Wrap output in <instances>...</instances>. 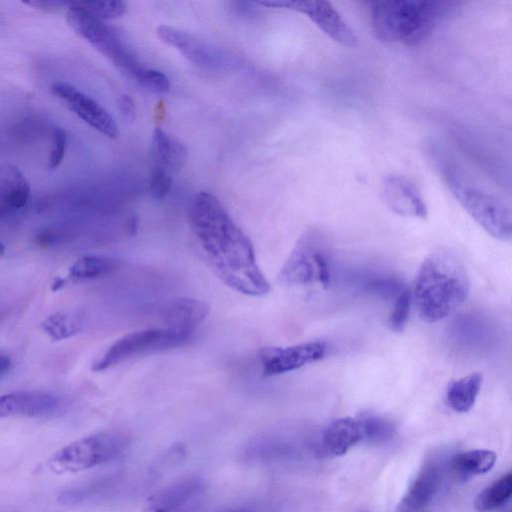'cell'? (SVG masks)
<instances>
[{
	"instance_id": "cell-34",
	"label": "cell",
	"mask_w": 512,
	"mask_h": 512,
	"mask_svg": "<svg viewBox=\"0 0 512 512\" xmlns=\"http://www.w3.org/2000/svg\"><path fill=\"white\" fill-rule=\"evenodd\" d=\"M119 109L126 120L129 122L135 120L137 114L136 105L129 95L124 94L119 98Z\"/></svg>"
},
{
	"instance_id": "cell-30",
	"label": "cell",
	"mask_w": 512,
	"mask_h": 512,
	"mask_svg": "<svg viewBox=\"0 0 512 512\" xmlns=\"http://www.w3.org/2000/svg\"><path fill=\"white\" fill-rule=\"evenodd\" d=\"M80 4L101 20L114 19L126 12V3L118 0L84 1L80 2Z\"/></svg>"
},
{
	"instance_id": "cell-17",
	"label": "cell",
	"mask_w": 512,
	"mask_h": 512,
	"mask_svg": "<svg viewBox=\"0 0 512 512\" xmlns=\"http://www.w3.org/2000/svg\"><path fill=\"white\" fill-rule=\"evenodd\" d=\"M151 155L155 163L154 168L172 175L183 167L187 159V148L177 138L156 127L151 137Z\"/></svg>"
},
{
	"instance_id": "cell-9",
	"label": "cell",
	"mask_w": 512,
	"mask_h": 512,
	"mask_svg": "<svg viewBox=\"0 0 512 512\" xmlns=\"http://www.w3.org/2000/svg\"><path fill=\"white\" fill-rule=\"evenodd\" d=\"M259 4L301 12L332 40L354 47L358 38L353 29L328 1H266Z\"/></svg>"
},
{
	"instance_id": "cell-28",
	"label": "cell",
	"mask_w": 512,
	"mask_h": 512,
	"mask_svg": "<svg viewBox=\"0 0 512 512\" xmlns=\"http://www.w3.org/2000/svg\"><path fill=\"white\" fill-rule=\"evenodd\" d=\"M136 81L153 94H165L170 89L168 77L155 69L141 68L134 76Z\"/></svg>"
},
{
	"instance_id": "cell-29",
	"label": "cell",
	"mask_w": 512,
	"mask_h": 512,
	"mask_svg": "<svg viewBox=\"0 0 512 512\" xmlns=\"http://www.w3.org/2000/svg\"><path fill=\"white\" fill-rule=\"evenodd\" d=\"M112 481V479H107L86 487L68 489L59 495V501L64 504L81 503L105 489H110Z\"/></svg>"
},
{
	"instance_id": "cell-36",
	"label": "cell",
	"mask_w": 512,
	"mask_h": 512,
	"mask_svg": "<svg viewBox=\"0 0 512 512\" xmlns=\"http://www.w3.org/2000/svg\"><path fill=\"white\" fill-rule=\"evenodd\" d=\"M11 367L10 357L0 350V376L9 371Z\"/></svg>"
},
{
	"instance_id": "cell-31",
	"label": "cell",
	"mask_w": 512,
	"mask_h": 512,
	"mask_svg": "<svg viewBox=\"0 0 512 512\" xmlns=\"http://www.w3.org/2000/svg\"><path fill=\"white\" fill-rule=\"evenodd\" d=\"M172 175L168 172L153 168L150 181H149V193L155 200L164 199L172 187Z\"/></svg>"
},
{
	"instance_id": "cell-23",
	"label": "cell",
	"mask_w": 512,
	"mask_h": 512,
	"mask_svg": "<svg viewBox=\"0 0 512 512\" xmlns=\"http://www.w3.org/2000/svg\"><path fill=\"white\" fill-rule=\"evenodd\" d=\"M496 459L497 455L493 451L474 449L456 454L451 461V467L459 476L470 477L487 473Z\"/></svg>"
},
{
	"instance_id": "cell-16",
	"label": "cell",
	"mask_w": 512,
	"mask_h": 512,
	"mask_svg": "<svg viewBox=\"0 0 512 512\" xmlns=\"http://www.w3.org/2000/svg\"><path fill=\"white\" fill-rule=\"evenodd\" d=\"M204 490L198 477L179 480L152 495L148 501L150 512H180Z\"/></svg>"
},
{
	"instance_id": "cell-35",
	"label": "cell",
	"mask_w": 512,
	"mask_h": 512,
	"mask_svg": "<svg viewBox=\"0 0 512 512\" xmlns=\"http://www.w3.org/2000/svg\"><path fill=\"white\" fill-rule=\"evenodd\" d=\"M218 512H262L255 504H244L220 510Z\"/></svg>"
},
{
	"instance_id": "cell-7",
	"label": "cell",
	"mask_w": 512,
	"mask_h": 512,
	"mask_svg": "<svg viewBox=\"0 0 512 512\" xmlns=\"http://www.w3.org/2000/svg\"><path fill=\"white\" fill-rule=\"evenodd\" d=\"M66 20L69 26L98 51L109 58L120 69L135 76L142 68L133 51L119 34L86 10L80 2H71Z\"/></svg>"
},
{
	"instance_id": "cell-14",
	"label": "cell",
	"mask_w": 512,
	"mask_h": 512,
	"mask_svg": "<svg viewBox=\"0 0 512 512\" xmlns=\"http://www.w3.org/2000/svg\"><path fill=\"white\" fill-rule=\"evenodd\" d=\"M58 407V400L42 391L20 390L0 395V418L47 417L54 414Z\"/></svg>"
},
{
	"instance_id": "cell-2",
	"label": "cell",
	"mask_w": 512,
	"mask_h": 512,
	"mask_svg": "<svg viewBox=\"0 0 512 512\" xmlns=\"http://www.w3.org/2000/svg\"><path fill=\"white\" fill-rule=\"evenodd\" d=\"M469 289L460 259L448 250L432 252L422 262L414 285V302L421 319L435 323L448 317L466 300Z\"/></svg>"
},
{
	"instance_id": "cell-21",
	"label": "cell",
	"mask_w": 512,
	"mask_h": 512,
	"mask_svg": "<svg viewBox=\"0 0 512 512\" xmlns=\"http://www.w3.org/2000/svg\"><path fill=\"white\" fill-rule=\"evenodd\" d=\"M482 381V375L475 372L450 382L445 392L447 405L456 412H468L476 402Z\"/></svg>"
},
{
	"instance_id": "cell-25",
	"label": "cell",
	"mask_w": 512,
	"mask_h": 512,
	"mask_svg": "<svg viewBox=\"0 0 512 512\" xmlns=\"http://www.w3.org/2000/svg\"><path fill=\"white\" fill-rule=\"evenodd\" d=\"M81 326V317L70 312L51 314L41 323L43 331L54 341H60L75 335L81 330Z\"/></svg>"
},
{
	"instance_id": "cell-3",
	"label": "cell",
	"mask_w": 512,
	"mask_h": 512,
	"mask_svg": "<svg viewBox=\"0 0 512 512\" xmlns=\"http://www.w3.org/2000/svg\"><path fill=\"white\" fill-rule=\"evenodd\" d=\"M454 2L390 0L370 2V22L375 38L415 46L432 34L454 8Z\"/></svg>"
},
{
	"instance_id": "cell-1",
	"label": "cell",
	"mask_w": 512,
	"mask_h": 512,
	"mask_svg": "<svg viewBox=\"0 0 512 512\" xmlns=\"http://www.w3.org/2000/svg\"><path fill=\"white\" fill-rule=\"evenodd\" d=\"M189 223L203 258L225 285L252 297L269 293L270 284L250 239L214 195L204 191L195 195Z\"/></svg>"
},
{
	"instance_id": "cell-32",
	"label": "cell",
	"mask_w": 512,
	"mask_h": 512,
	"mask_svg": "<svg viewBox=\"0 0 512 512\" xmlns=\"http://www.w3.org/2000/svg\"><path fill=\"white\" fill-rule=\"evenodd\" d=\"M53 145L48 160V167L50 170L56 169L63 161L66 145L67 136L62 128H54L52 132Z\"/></svg>"
},
{
	"instance_id": "cell-15",
	"label": "cell",
	"mask_w": 512,
	"mask_h": 512,
	"mask_svg": "<svg viewBox=\"0 0 512 512\" xmlns=\"http://www.w3.org/2000/svg\"><path fill=\"white\" fill-rule=\"evenodd\" d=\"M209 306L206 302L187 297L169 300L161 311L166 328L194 334L195 329L206 319Z\"/></svg>"
},
{
	"instance_id": "cell-22",
	"label": "cell",
	"mask_w": 512,
	"mask_h": 512,
	"mask_svg": "<svg viewBox=\"0 0 512 512\" xmlns=\"http://www.w3.org/2000/svg\"><path fill=\"white\" fill-rule=\"evenodd\" d=\"M121 264L120 260L106 256H84L70 267L68 278L74 282L98 279L114 273Z\"/></svg>"
},
{
	"instance_id": "cell-26",
	"label": "cell",
	"mask_w": 512,
	"mask_h": 512,
	"mask_svg": "<svg viewBox=\"0 0 512 512\" xmlns=\"http://www.w3.org/2000/svg\"><path fill=\"white\" fill-rule=\"evenodd\" d=\"M362 432V440L379 443L390 440L396 428L392 421L374 413H363L357 417Z\"/></svg>"
},
{
	"instance_id": "cell-6",
	"label": "cell",
	"mask_w": 512,
	"mask_h": 512,
	"mask_svg": "<svg viewBox=\"0 0 512 512\" xmlns=\"http://www.w3.org/2000/svg\"><path fill=\"white\" fill-rule=\"evenodd\" d=\"M129 445L130 438L121 432L92 434L58 450L49 460V468L63 474L108 464L122 457Z\"/></svg>"
},
{
	"instance_id": "cell-19",
	"label": "cell",
	"mask_w": 512,
	"mask_h": 512,
	"mask_svg": "<svg viewBox=\"0 0 512 512\" xmlns=\"http://www.w3.org/2000/svg\"><path fill=\"white\" fill-rule=\"evenodd\" d=\"M361 440L362 432L357 418L343 417L326 427L322 447L333 456H341Z\"/></svg>"
},
{
	"instance_id": "cell-13",
	"label": "cell",
	"mask_w": 512,
	"mask_h": 512,
	"mask_svg": "<svg viewBox=\"0 0 512 512\" xmlns=\"http://www.w3.org/2000/svg\"><path fill=\"white\" fill-rule=\"evenodd\" d=\"M382 194L386 205L396 214L424 219L428 210L417 186L404 176L386 175Z\"/></svg>"
},
{
	"instance_id": "cell-11",
	"label": "cell",
	"mask_w": 512,
	"mask_h": 512,
	"mask_svg": "<svg viewBox=\"0 0 512 512\" xmlns=\"http://www.w3.org/2000/svg\"><path fill=\"white\" fill-rule=\"evenodd\" d=\"M51 91L92 128L110 138L118 136V125L112 115L89 95L67 82L52 84Z\"/></svg>"
},
{
	"instance_id": "cell-27",
	"label": "cell",
	"mask_w": 512,
	"mask_h": 512,
	"mask_svg": "<svg viewBox=\"0 0 512 512\" xmlns=\"http://www.w3.org/2000/svg\"><path fill=\"white\" fill-rule=\"evenodd\" d=\"M411 304V295L403 289L396 297L393 309L388 317V327L391 331L402 332L406 326Z\"/></svg>"
},
{
	"instance_id": "cell-33",
	"label": "cell",
	"mask_w": 512,
	"mask_h": 512,
	"mask_svg": "<svg viewBox=\"0 0 512 512\" xmlns=\"http://www.w3.org/2000/svg\"><path fill=\"white\" fill-rule=\"evenodd\" d=\"M71 2L59 1V0H30L24 2V4L34 7L35 9L44 11H55L64 7H69Z\"/></svg>"
},
{
	"instance_id": "cell-18",
	"label": "cell",
	"mask_w": 512,
	"mask_h": 512,
	"mask_svg": "<svg viewBox=\"0 0 512 512\" xmlns=\"http://www.w3.org/2000/svg\"><path fill=\"white\" fill-rule=\"evenodd\" d=\"M439 481L437 467L426 464L408 487L395 512H419L435 495Z\"/></svg>"
},
{
	"instance_id": "cell-38",
	"label": "cell",
	"mask_w": 512,
	"mask_h": 512,
	"mask_svg": "<svg viewBox=\"0 0 512 512\" xmlns=\"http://www.w3.org/2000/svg\"><path fill=\"white\" fill-rule=\"evenodd\" d=\"M65 283H66V279L57 277L54 279V282L52 283L51 290L53 292H56V291L60 290L62 287H64Z\"/></svg>"
},
{
	"instance_id": "cell-4",
	"label": "cell",
	"mask_w": 512,
	"mask_h": 512,
	"mask_svg": "<svg viewBox=\"0 0 512 512\" xmlns=\"http://www.w3.org/2000/svg\"><path fill=\"white\" fill-rule=\"evenodd\" d=\"M429 154L451 193L468 214L492 237L510 240L512 214L509 206L472 182L441 145H432Z\"/></svg>"
},
{
	"instance_id": "cell-37",
	"label": "cell",
	"mask_w": 512,
	"mask_h": 512,
	"mask_svg": "<svg viewBox=\"0 0 512 512\" xmlns=\"http://www.w3.org/2000/svg\"><path fill=\"white\" fill-rule=\"evenodd\" d=\"M54 242V235L50 232H44L41 233L39 236H37V243L41 245H49Z\"/></svg>"
},
{
	"instance_id": "cell-12",
	"label": "cell",
	"mask_w": 512,
	"mask_h": 512,
	"mask_svg": "<svg viewBox=\"0 0 512 512\" xmlns=\"http://www.w3.org/2000/svg\"><path fill=\"white\" fill-rule=\"evenodd\" d=\"M156 33L164 43L174 47L192 64L203 70L220 69L224 65V56L217 48L188 32L161 25Z\"/></svg>"
},
{
	"instance_id": "cell-10",
	"label": "cell",
	"mask_w": 512,
	"mask_h": 512,
	"mask_svg": "<svg viewBox=\"0 0 512 512\" xmlns=\"http://www.w3.org/2000/svg\"><path fill=\"white\" fill-rule=\"evenodd\" d=\"M327 345L323 341H310L287 347H265L258 353L261 370L274 376L297 370L324 358Z\"/></svg>"
},
{
	"instance_id": "cell-5",
	"label": "cell",
	"mask_w": 512,
	"mask_h": 512,
	"mask_svg": "<svg viewBox=\"0 0 512 512\" xmlns=\"http://www.w3.org/2000/svg\"><path fill=\"white\" fill-rule=\"evenodd\" d=\"M329 248L328 237L321 229L310 228L303 232L280 270V282L289 286L318 283L328 288L331 281Z\"/></svg>"
},
{
	"instance_id": "cell-39",
	"label": "cell",
	"mask_w": 512,
	"mask_h": 512,
	"mask_svg": "<svg viewBox=\"0 0 512 512\" xmlns=\"http://www.w3.org/2000/svg\"><path fill=\"white\" fill-rule=\"evenodd\" d=\"M4 253V245L0 242V255Z\"/></svg>"
},
{
	"instance_id": "cell-20",
	"label": "cell",
	"mask_w": 512,
	"mask_h": 512,
	"mask_svg": "<svg viewBox=\"0 0 512 512\" xmlns=\"http://www.w3.org/2000/svg\"><path fill=\"white\" fill-rule=\"evenodd\" d=\"M30 196V186L22 172L8 165L0 178V215L23 208Z\"/></svg>"
},
{
	"instance_id": "cell-8",
	"label": "cell",
	"mask_w": 512,
	"mask_h": 512,
	"mask_svg": "<svg viewBox=\"0 0 512 512\" xmlns=\"http://www.w3.org/2000/svg\"><path fill=\"white\" fill-rule=\"evenodd\" d=\"M193 334L170 328L131 332L115 341L92 364L95 372L104 371L131 358L158 353L187 344Z\"/></svg>"
},
{
	"instance_id": "cell-24",
	"label": "cell",
	"mask_w": 512,
	"mask_h": 512,
	"mask_svg": "<svg viewBox=\"0 0 512 512\" xmlns=\"http://www.w3.org/2000/svg\"><path fill=\"white\" fill-rule=\"evenodd\" d=\"M512 495V474L508 472L483 489L474 501L479 512H490L506 504Z\"/></svg>"
}]
</instances>
